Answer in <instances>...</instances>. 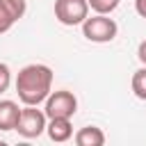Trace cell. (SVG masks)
<instances>
[{"mask_svg":"<svg viewBox=\"0 0 146 146\" xmlns=\"http://www.w3.org/2000/svg\"><path fill=\"white\" fill-rule=\"evenodd\" d=\"M119 25L114 23V18H110L107 14H96V16H87V21L82 23V34L87 41L94 43H107L116 36Z\"/></svg>","mask_w":146,"mask_h":146,"instance_id":"7a4b0ae2","label":"cell"},{"mask_svg":"<svg viewBox=\"0 0 146 146\" xmlns=\"http://www.w3.org/2000/svg\"><path fill=\"white\" fill-rule=\"evenodd\" d=\"M130 87H132V94H135L139 100H146V66H141V68H137V71L132 73Z\"/></svg>","mask_w":146,"mask_h":146,"instance_id":"30bf717a","label":"cell"},{"mask_svg":"<svg viewBox=\"0 0 146 146\" xmlns=\"http://www.w3.org/2000/svg\"><path fill=\"white\" fill-rule=\"evenodd\" d=\"M46 132H48V137H50L52 141H57V144L68 141V139L73 137V125H71V119H62V116L50 119V123L46 125Z\"/></svg>","mask_w":146,"mask_h":146,"instance_id":"52a82bcc","label":"cell"},{"mask_svg":"<svg viewBox=\"0 0 146 146\" xmlns=\"http://www.w3.org/2000/svg\"><path fill=\"white\" fill-rule=\"evenodd\" d=\"M52 89V68L46 64H27L16 75V94L23 105L46 103Z\"/></svg>","mask_w":146,"mask_h":146,"instance_id":"6da1fadb","label":"cell"},{"mask_svg":"<svg viewBox=\"0 0 146 146\" xmlns=\"http://www.w3.org/2000/svg\"><path fill=\"white\" fill-rule=\"evenodd\" d=\"M46 116L48 119H71L75 112H78V98L66 91V89H59V91H50V96L46 98Z\"/></svg>","mask_w":146,"mask_h":146,"instance_id":"5b68a950","label":"cell"},{"mask_svg":"<svg viewBox=\"0 0 146 146\" xmlns=\"http://www.w3.org/2000/svg\"><path fill=\"white\" fill-rule=\"evenodd\" d=\"M135 9L141 18H146V0H135Z\"/></svg>","mask_w":146,"mask_h":146,"instance_id":"5bb4252c","label":"cell"},{"mask_svg":"<svg viewBox=\"0 0 146 146\" xmlns=\"http://www.w3.org/2000/svg\"><path fill=\"white\" fill-rule=\"evenodd\" d=\"M137 57H139V62L146 66V39L139 43V48H137Z\"/></svg>","mask_w":146,"mask_h":146,"instance_id":"4fadbf2b","label":"cell"},{"mask_svg":"<svg viewBox=\"0 0 146 146\" xmlns=\"http://www.w3.org/2000/svg\"><path fill=\"white\" fill-rule=\"evenodd\" d=\"M21 110L14 100H0V130H16Z\"/></svg>","mask_w":146,"mask_h":146,"instance_id":"ba28073f","label":"cell"},{"mask_svg":"<svg viewBox=\"0 0 146 146\" xmlns=\"http://www.w3.org/2000/svg\"><path fill=\"white\" fill-rule=\"evenodd\" d=\"M9 84H11V71L7 64L0 62V94H5L9 89Z\"/></svg>","mask_w":146,"mask_h":146,"instance_id":"7c38bea8","label":"cell"},{"mask_svg":"<svg viewBox=\"0 0 146 146\" xmlns=\"http://www.w3.org/2000/svg\"><path fill=\"white\" fill-rule=\"evenodd\" d=\"M121 0H89V7L96 11V14H112L116 7H119Z\"/></svg>","mask_w":146,"mask_h":146,"instance_id":"8fae6325","label":"cell"},{"mask_svg":"<svg viewBox=\"0 0 146 146\" xmlns=\"http://www.w3.org/2000/svg\"><path fill=\"white\" fill-rule=\"evenodd\" d=\"M89 16V0H55V18L62 25H82Z\"/></svg>","mask_w":146,"mask_h":146,"instance_id":"3957f363","label":"cell"},{"mask_svg":"<svg viewBox=\"0 0 146 146\" xmlns=\"http://www.w3.org/2000/svg\"><path fill=\"white\" fill-rule=\"evenodd\" d=\"M75 144L78 146H103L105 144V132L96 125H84L75 132Z\"/></svg>","mask_w":146,"mask_h":146,"instance_id":"9c48e42d","label":"cell"},{"mask_svg":"<svg viewBox=\"0 0 146 146\" xmlns=\"http://www.w3.org/2000/svg\"><path fill=\"white\" fill-rule=\"evenodd\" d=\"M46 112L43 110H36V105H25L21 110V116H18V123H16V130L21 137L25 139H34L39 137L43 130H46Z\"/></svg>","mask_w":146,"mask_h":146,"instance_id":"277c9868","label":"cell"},{"mask_svg":"<svg viewBox=\"0 0 146 146\" xmlns=\"http://www.w3.org/2000/svg\"><path fill=\"white\" fill-rule=\"evenodd\" d=\"M25 9H27L25 0H0V34L9 32L25 16Z\"/></svg>","mask_w":146,"mask_h":146,"instance_id":"8992f818","label":"cell"}]
</instances>
